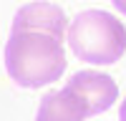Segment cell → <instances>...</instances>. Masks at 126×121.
I'll return each instance as SVG.
<instances>
[{
  "label": "cell",
  "mask_w": 126,
  "mask_h": 121,
  "mask_svg": "<svg viewBox=\"0 0 126 121\" xmlns=\"http://www.w3.org/2000/svg\"><path fill=\"white\" fill-rule=\"evenodd\" d=\"M5 68L23 88L53 83L66 71L63 40L43 30H10L5 43Z\"/></svg>",
  "instance_id": "6da1fadb"
},
{
  "label": "cell",
  "mask_w": 126,
  "mask_h": 121,
  "mask_svg": "<svg viewBox=\"0 0 126 121\" xmlns=\"http://www.w3.org/2000/svg\"><path fill=\"white\" fill-rule=\"evenodd\" d=\"M68 45L78 60L111 66L126 53V25L106 10H83L71 20Z\"/></svg>",
  "instance_id": "7a4b0ae2"
},
{
  "label": "cell",
  "mask_w": 126,
  "mask_h": 121,
  "mask_svg": "<svg viewBox=\"0 0 126 121\" xmlns=\"http://www.w3.org/2000/svg\"><path fill=\"white\" fill-rule=\"evenodd\" d=\"M68 88L76 93V98L83 104L88 116L106 111L113 101L119 98V86L116 81L98 71H78L68 81Z\"/></svg>",
  "instance_id": "3957f363"
},
{
  "label": "cell",
  "mask_w": 126,
  "mask_h": 121,
  "mask_svg": "<svg viewBox=\"0 0 126 121\" xmlns=\"http://www.w3.org/2000/svg\"><path fill=\"white\" fill-rule=\"evenodd\" d=\"M66 13L53 3H28L13 18V30H43L61 40L66 35Z\"/></svg>",
  "instance_id": "277c9868"
},
{
  "label": "cell",
  "mask_w": 126,
  "mask_h": 121,
  "mask_svg": "<svg viewBox=\"0 0 126 121\" xmlns=\"http://www.w3.org/2000/svg\"><path fill=\"white\" fill-rule=\"evenodd\" d=\"M86 116L88 111L83 108V104L76 98V93L68 86L48 93L38 108V119H86Z\"/></svg>",
  "instance_id": "5b68a950"
},
{
  "label": "cell",
  "mask_w": 126,
  "mask_h": 121,
  "mask_svg": "<svg viewBox=\"0 0 126 121\" xmlns=\"http://www.w3.org/2000/svg\"><path fill=\"white\" fill-rule=\"evenodd\" d=\"M113 5H116V8L121 10V13L126 15V0H113Z\"/></svg>",
  "instance_id": "8992f818"
},
{
  "label": "cell",
  "mask_w": 126,
  "mask_h": 121,
  "mask_svg": "<svg viewBox=\"0 0 126 121\" xmlns=\"http://www.w3.org/2000/svg\"><path fill=\"white\" fill-rule=\"evenodd\" d=\"M121 119L126 121V101H124V104H121Z\"/></svg>",
  "instance_id": "52a82bcc"
}]
</instances>
